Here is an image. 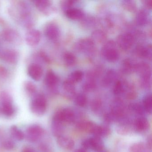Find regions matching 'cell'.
I'll return each mask as SVG.
<instances>
[{
    "label": "cell",
    "instance_id": "obj_11",
    "mask_svg": "<svg viewBox=\"0 0 152 152\" xmlns=\"http://www.w3.org/2000/svg\"><path fill=\"white\" fill-rule=\"evenodd\" d=\"M97 125L89 121H83L77 124L76 127L81 131L94 134Z\"/></svg>",
    "mask_w": 152,
    "mask_h": 152
},
{
    "label": "cell",
    "instance_id": "obj_23",
    "mask_svg": "<svg viewBox=\"0 0 152 152\" xmlns=\"http://www.w3.org/2000/svg\"><path fill=\"white\" fill-rule=\"evenodd\" d=\"M10 133L14 139L21 141L23 139L25 135L23 132L15 125H13L10 128Z\"/></svg>",
    "mask_w": 152,
    "mask_h": 152
},
{
    "label": "cell",
    "instance_id": "obj_29",
    "mask_svg": "<svg viewBox=\"0 0 152 152\" xmlns=\"http://www.w3.org/2000/svg\"><path fill=\"white\" fill-rule=\"evenodd\" d=\"M64 61L66 65L71 66L75 64L76 58L75 56L70 52H67L64 53L63 56Z\"/></svg>",
    "mask_w": 152,
    "mask_h": 152
},
{
    "label": "cell",
    "instance_id": "obj_38",
    "mask_svg": "<svg viewBox=\"0 0 152 152\" xmlns=\"http://www.w3.org/2000/svg\"><path fill=\"white\" fill-rule=\"evenodd\" d=\"M111 133L110 128L107 125L99 126V137H107Z\"/></svg>",
    "mask_w": 152,
    "mask_h": 152
},
{
    "label": "cell",
    "instance_id": "obj_5",
    "mask_svg": "<svg viewBox=\"0 0 152 152\" xmlns=\"http://www.w3.org/2000/svg\"><path fill=\"white\" fill-rule=\"evenodd\" d=\"M43 134V129L40 126L33 124L29 126L26 129V137L30 142H36L41 137Z\"/></svg>",
    "mask_w": 152,
    "mask_h": 152
},
{
    "label": "cell",
    "instance_id": "obj_7",
    "mask_svg": "<svg viewBox=\"0 0 152 152\" xmlns=\"http://www.w3.org/2000/svg\"><path fill=\"white\" fill-rule=\"evenodd\" d=\"M41 38L40 32L36 29L29 30L26 34V42L31 47H35L38 45L40 41Z\"/></svg>",
    "mask_w": 152,
    "mask_h": 152
},
{
    "label": "cell",
    "instance_id": "obj_46",
    "mask_svg": "<svg viewBox=\"0 0 152 152\" xmlns=\"http://www.w3.org/2000/svg\"><path fill=\"white\" fill-rule=\"evenodd\" d=\"M126 98L129 99H135V98L137 96V94L136 92L134 91H129L128 93H127L126 95Z\"/></svg>",
    "mask_w": 152,
    "mask_h": 152
},
{
    "label": "cell",
    "instance_id": "obj_32",
    "mask_svg": "<svg viewBox=\"0 0 152 152\" xmlns=\"http://www.w3.org/2000/svg\"><path fill=\"white\" fill-rule=\"evenodd\" d=\"M129 109L136 114L141 115L144 113L143 107L138 103H133L130 104Z\"/></svg>",
    "mask_w": 152,
    "mask_h": 152
},
{
    "label": "cell",
    "instance_id": "obj_31",
    "mask_svg": "<svg viewBox=\"0 0 152 152\" xmlns=\"http://www.w3.org/2000/svg\"><path fill=\"white\" fill-rule=\"evenodd\" d=\"M89 78V79H88L83 85V89L85 91H91L95 88L96 86V84L93 80L92 75L90 76Z\"/></svg>",
    "mask_w": 152,
    "mask_h": 152
},
{
    "label": "cell",
    "instance_id": "obj_6",
    "mask_svg": "<svg viewBox=\"0 0 152 152\" xmlns=\"http://www.w3.org/2000/svg\"><path fill=\"white\" fill-rule=\"evenodd\" d=\"M134 41V37L130 34H123L117 38V43L123 50L129 49L133 45Z\"/></svg>",
    "mask_w": 152,
    "mask_h": 152
},
{
    "label": "cell",
    "instance_id": "obj_41",
    "mask_svg": "<svg viewBox=\"0 0 152 152\" xmlns=\"http://www.w3.org/2000/svg\"><path fill=\"white\" fill-rule=\"evenodd\" d=\"M101 105H102V103L100 100L95 99L91 102V107L92 111L94 112H97L101 108Z\"/></svg>",
    "mask_w": 152,
    "mask_h": 152
},
{
    "label": "cell",
    "instance_id": "obj_14",
    "mask_svg": "<svg viewBox=\"0 0 152 152\" xmlns=\"http://www.w3.org/2000/svg\"><path fill=\"white\" fill-rule=\"evenodd\" d=\"M36 7L43 14H48L51 10V1L47 0H37L33 1Z\"/></svg>",
    "mask_w": 152,
    "mask_h": 152
},
{
    "label": "cell",
    "instance_id": "obj_35",
    "mask_svg": "<svg viewBox=\"0 0 152 152\" xmlns=\"http://www.w3.org/2000/svg\"><path fill=\"white\" fill-rule=\"evenodd\" d=\"M87 98L85 95L79 94L76 96L75 98V102L77 105L80 107L85 106L87 104Z\"/></svg>",
    "mask_w": 152,
    "mask_h": 152
},
{
    "label": "cell",
    "instance_id": "obj_44",
    "mask_svg": "<svg viewBox=\"0 0 152 152\" xmlns=\"http://www.w3.org/2000/svg\"><path fill=\"white\" fill-rule=\"evenodd\" d=\"M116 131L118 134L124 135H126L129 133V129L126 126L122 125V126H119L117 128Z\"/></svg>",
    "mask_w": 152,
    "mask_h": 152
},
{
    "label": "cell",
    "instance_id": "obj_40",
    "mask_svg": "<svg viewBox=\"0 0 152 152\" xmlns=\"http://www.w3.org/2000/svg\"><path fill=\"white\" fill-rule=\"evenodd\" d=\"M26 90L30 95L35 94L36 91L35 85L31 82H27L25 84Z\"/></svg>",
    "mask_w": 152,
    "mask_h": 152
},
{
    "label": "cell",
    "instance_id": "obj_34",
    "mask_svg": "<svg viewBox=\"0 0 152 152\" xmlns=\"http://www.w3.org/2000/svg\"><path fill=\"white\" fill-rule=\"evenodd\" d=\"M63 88L66 92L72 94L74 93L75 84L68 80H66L63 83Z\"/></svg>",
    "mask_w": 152,
    "mask_h": 152
},
{
    "label": "cell",
    "instance_id": "obj_3",
    "mask_svg": "<svg viewBox=\"0 0 152 152\" xmlns=\"http://www.w3.org/2000/svg\"><path fill=\"white\" fill-rule=\"evenodd\" d=\"M115 46V42L111 40L107 42L102 48V54L109 62H116L119 59V52Z\"/></svg>",
    "mask_w": 152,
    "mask_h": 152
},
{
    "label": "cell",
    "instance_id": "obj_2",
    "mask_svg": "<svg viewBox=\"0 0 152 152\" xmlns=\"http://www.w3.org/2000/svg\"><path fill=\"white\" fill-rule=\"evenodd\" d=\"M47 107V101L45 96L41 94L35 95L31 102L32 112L36 115H42L45 113Z\"/></svg>",
    "mask_w": 152,
    "mask_h": 152
},
{
    "label": "cell",
    "instance_id": "obj_33",
    "mask_svg": "<svg viewBox=\"0 0 152 152\" xmlns=\"http://www.w3.org/2000/svg\"><path fill=\"white\" fill-rule=\"evenodd\" d=\"M145 146L142 143H135L130 148V152H144Z\"/></svg>",
    "mask_w": 152,
    "mask_h": 152
},
{
    "label": "cell",
    "instance_id": "obj_17",
    "mask_svg": "<svg viewBox=\"0 0 152 152\" xmlns=\"http://www.w3.org/2000/svg\"><path fill=\"white\" fill-rule=\"evenodd\" d=\"M150 125L147 119L144 117L137 118L135 122V127L139 131H145L148 129Z\"/></svg>",
    "mask_w": 152,
    "mask_h": 152
},
{
    "label": "cell",
    "instance_id": "obj_1",
    "mask_svg": "<svg viewBox=\"0 0 152 152\" xmlns=\"http://www.w3.org/2000/svg\"><path fill=\"white\" fill-rule=\"evenodd\" d=\"M15 109L12 98L9 94L3 92L0 94V113L7 117H11L15 115Z\"/></svg>",
    "mask_w": 152,
    "mask_h": 152
},
{
    "label": "cell",
    "instance_id": "obj_47",
    "mask_svg": "<svg viewBox=\"0 0 152 152\" xmlns=\"http://www.w3.org/2000/svg\"><path fill=\"white\" fill-rule=\"evenodd\" d=\"M152 136L150 135V136H148L147 140V146L148 148L151 149L152 148Z\"/></svg>",
    "mask_w": 152,
    "mask_h": 152
},
{
    "label": "cell",
    "instance_id": "obj_43",
    "mask_svg": "<svg viewBox=\"0 0 152 152\" xmlns=\"http://www.w3.org/2000/svg\"><path fill=\"white\" fill-rule=\"evenodd\" d=\"M3 147L7 149H12L15 148V143L10 140H5L2 144Z\"/></svg>",
    "mask_w": 152,
    "mask_h": 152
},
{
    "label": "cell",
    "instance_id": "obj_24",
    "mask_svg": "<svg viewBox=\"0 0 152 152\" xmlns=\"http://www.w3.org/2000/svg\"><path fill=\"white\" fill-rule=\"evenodd\" d=\"M135 66L132 61L129 58L123 60L122 64V70L124 73H131L133 70H135Z\"/></svg>",
    "mask_w": 152,
    "mask_h": 152
},
{
    "label": "cell",
    "instance_id": "obj_50",
    "mask_svg": "<svg viewBox=\"0 0 152 152\" xmlns=\"http://www.w3.org/2000/svg\"><path fill=\"white\" fill-rule=\"evenodd\" d=\"M75 152H87L86 149H84L83 148H79V149H76L75 151Z\"/></svg>",
    "mask_w": 152,
    "mask_h": 152
},
{
    "label": "cell",
    "instance_id": "obj_8",
    "mask_svg": "<svg viewBox=\"0 0 152 152\" xmlns=\"http://www.w3.org/2000/svg\"><path fill=\"white\" fill-rule=\"evenodd\" d=\"M0 58L9 64H15L18 59V54L12 50H5L0 53Z\"/></svg>",
    "mask_w": 152,
    "mask_h": 152
},
{
    "label": "cell",
    "instance_id": "obj_22",
    "mask_svg": "<svg viewBox=\"0 0 152 152\" xmlns=\"http://www.w3.org/2000/svg\"><path fill=\"white\" fill-rule=\"evenodd\" d=\"M92 40L94 42L101 43L105 42L107 39L105 34L100 30H96L91 34Z\"/></svg>",
    "mask_w": 152,
    "mask_h": 152
},
{
    "label": "cell",
    "instance_id": "obj_19",
    "mask_svg": "<svg viewBox=\"0 0 152 152\" xmlns=\"http://www.w3.org/2000/svg\"><path fill=\"white\" fill-rule=\"evenodd\" d=\"M64 128L63 123L53 120L52 123V132L54 136L58 137L63 135Z\"/></svg>",
    "mask_w": 152,
    "mask_h": 152
},
{
    "label": "cell",
    "instance_id": "obj_28",
    "mask_svg": "<svg viewBox=\"0 0 152 152\" xmlns=\"http://www.w3.org/2000/svg\"><path fill=\"white\" fill-rule=\"evenodd\" d=\"M83 73L80 71H75L71 74L67 80L73 83L79 82L83 77Z\"/></svg>",
    "mask_w": 152,
    "mask_h": 152
},
{
    "label": "cell",
    "instance_id": "obj_25",
    "mask_svg": "<svg viewBox=\"0 0 152 152\" xmlns=\"http://www.w3.org/2000/svg\"><path fill=\"white\" fill-rule=\"evenodd\" d=\"M137 53L140 56L144 58H151L152 48L151 46L148 47L139 46L137 49Z\"/></svg>",
    "mask_w": 152,
    "mask_h": 152
},
{
    "label": "cell",
    "instance_id": "obj_16",
    "mask_svg": "<svg viewBox=\"0 0 152 152\" xmlns=\"http://www.w3.org/2000/svg\"><path fill=\"white\" fill-rule=\"evenodd\" d=\"M65 13L68 18L73 20H80L84 17V13L78 9L71 8L65 11Z\"/></svg>",
    "mask_w": 152,
    "mask_h": 152
},
{
    "label": "cell",
    "instance_id": "obj_27",
    "mask_svg": "<svg viewBox=\"0 0 152 152\" xmlns=\"http://www.w3.org/2000/svg\"><path fill=\"white\" fill-rule=\"evenodd\" d=\"M148 17L147 13L143 10L139 11L136 17V22L139 26L145 25L147 23Z\"/></svg>",
    "mask_w": 152,
    "mask_h": 152
},
{
    "label": "cell",
    "instance_id": "obj_49",
    "mask_svg": "<svg viewBox=\"0 0 152 152\" xmlns=\"http://www.w3.org/2000/svg\"><path fill=\"white\" fill-rule=\"evenodd\" d=\"M146 5L149 8H151L152 7V0H148L146 1H145Z\"/></svg>",
    "mask_w": 152,
    "mask_h": 152
},
{
    "label": "cell",
    "instance_id": "obj_42",
    "mask_svg": "<svg viewBox=\"0 0 152 152\" xmlns=\"http://www.w3.org/2000/svg\"><path fill=\"white\" fill-rule=\"evenodd\" d=\"M119 118L115 116V115L112 113H109L107 114L104 116L105 121L107 123H111L115 122L117 121Z\"/></svg>",
    "mask_w": 152,
    "mask_h": 152
},
{
    "label": "cell",
    "instance_id": "obj_30",
    "mask_svg": "<svg viewBox=\"0 0 152 152\" xmlns=\"http://www.w3.org/2000/svg\"><path fill=\"white\" fill-rule=\"evenodd\" d=\"M143 104L144 110L147 113H151L152 110V98L151 95H148L144 98Z\"/></svg>",
    "mask_w": 152,
    "mask_h": 152
},
{
    "label": "cell",
    "instance_id": "obj_12",
    "mask_svg": "<svg viewBox=\"0 0 152 152\" xmlns=\"http://www.w3.org/2000/svg\"><path fill=\"white\" fill-rule=\"evenodd\" d=\"M58 145L64 149L70 150L73 148L75 143L72 139L67 136L62 135L58 137Z\"/></svg>",
    "mask_w": 152,
    "mask_h": 152
},
{
    "label": "cell",
    "instance_id": "obj_45",
    "mask_svg": "<svg viewBox=\"0 0 152 152\" xmlns=\"http://www.w3.org/2000/svg\"><path fill=\"white\" fill-rule=\"evenodd\" d=\"M82 146L83 148L85 149H89L91 148V145L90 139L85 140L82 142Z\"/></svg>",
    "mask_w": 152,
    "mask_h": 152
},
{
    "label": "cell",
    "instance_id": "obj_15",
    "mask_svg": "<svg viewBox=\"0 0 152 152\" xmlns=\"http://www.w3.org/2000/svg\"><path fill=\"white\" fill-rule=\"evenodd\" d=\"M58 79L56 75L51 71H48L45 77L46 85L50 88H54L57 85Z\"/></svg>",
    "mask_w": 152,
    "mask_h": 152
},
{
    "label": "cell",
    "instance_id": "obj_18",
    "mask_svg": "<svg viewBox=\"0 0 152 152\" xmlns=\"http://www.w3.org/2000/svg\"><path fill=\"white\" fill-rule=\"evenodd\" d=\"M90 139L91 149L97 152L102 151L104 148V144L100 137L95 136Z\"/></svg>",
    "mask_w": 152,
    "mask_h": 152
},
{
    "label": "cell",
    "instance_id": "obj_4",
    "mask_svg": "<svg viewBox=\"0 0 152 152\" xmlns=\"http://www.w3.org/2000/svg\"><path fill=\"white\" fill-rule=\"evenodd\" d=\"M53 119L63 123H72L75 120V115L72 109L68 108H64L56 112Z\"/></svg>",
    "mask_w": 152,
    "mask_h": 152
},
{
    "label": "cell",
    "instance_id": "obj_36",
    "mask_svg": "<svg viewBox=\"0 0 152 152\" xmlns=\"http://www.w3.org/2000/svg\"><path fill=\"white\" fill-rule=\"evenodd\" d=\"M151 75L141 77V85L144 88L148 89L150 88L151 85Z\"/></svg>",
    "mask_w": 152,
    "mask_h": 152
},
{
    "label": "cell",
    "instance_id": "obj_9",
    "mask_svg": "<svg viewBox=\"0 0 152 152\" xmlns=\"http://www.w3.org/2000/svg\"><path fill=\"white\" fill-rule=\"evenodd\" d=\"M45 34L46 37L49 39H56L59 37L60 31L56 25L53 23H50L46 26Z\"/></svg>",
    "mask_w": 152,
    "mask_h": 152
},
{
    "label": "cell",
    "instance_id": "obj_10",
    "mask_svg": "<svg viewBox=\"0 0 152 152\" xmlns=\"http://www.w3.org/2000/svg\"><path fill=\"white\" fill-rule=\"evenodd\" d=\"M28 73L29 76L35 81L41 80L43 75L42 67L37 64H33L30 65L28 68Z\"/></svg>",
    "mask_w": 152,
    "mask_h": 152
},
{
    "label": "cell",
    "instance_id": "obj_13",
    "mask_svg": "<svg viewBox=\"0 0 152 152\" xmlns=\"http://www.w3.org/2000/svg\"><path fill=\"white\" fill-rule=\"evenodd\" d=\"M78 50L85 52H90L93 50L94 47V42L91 39H82L77 43Z\"/></svg>",
    "mask_w": 152,
    "mask_h": 152
},
{
    "label": "cell",
    "instance_id": "obj_48",
    "mask_svg": "<svg viewBox=\"0 0 152 152\" xmlns=\"http://www.w3.org/2000/svg\"><path fill=\"white\" fill-rule=\"evenodd\" d=\"M22 152H35L34 150L30 147H26L23 149Z\"/></svg>",
    "mask_w": 152,
    "mask_h": 152
},
{
    "label": "cell",
    "instance_id": "obj_37",
    "mask_svg": "<svg viewBox=\"0 0 152 152\" xmlns=\"http://www.w3.org/2000/svg\"><path fill=\"white\" fill-rule=\"evenodd\" d=\"M124 87L122 82L120 80L117 81L114 86L113 90L114 94L116 95H120L124 91Z\"/></svg>",
    "mask_w": 152,
    "mask_h": 152
},
{
    "label": "cell",
    "instance_id": "obj_20",
    "mask_svg": "<svg viewBox=\"0 0 152 152\" xmlns=\"http://www.w3.org/2000/svg\"><path fill=\"white\" fill-rule=\"evenodd\" d=\"M135 70L140 75L141 77L151 75L150 67L146 63H140L136 65Z\"/></svg>",
    "mask_w": 152,
    "mask_h": 152
},
{
    "label": "cell",
    "instance_id": "obj_39",
    "mask_svg": "<svg viewBox=\"0 0 152 152\" xmlns=\"http://www.w3.org/2000/svg\"><path fill=\"white\" fill-rule=\"evenodd\" d=\"M122 4L124 7L129 11H133L136 8V4L132 1H124Z\"/></svg>",
    "mask_w": 152,
    "mask_h": 152
},
{
    "label": "cell",
    "instance_id": "obj_21",
    "mask_svg": "<svg viewBox=\"0 0 152 152\" xmlns=\"http://www.w3.org/2000/svg\"><path fill=\"white\" fill-rule=\"evenodd\" d=\"M3 36L5 40L9 42H13L19 39L18 34L12 30H7L3 32Z\"/></svg>",
    "mask_w": 152,
    "mask_h": 152
},
{
    "label": "cell",
    "instance_id": "obj_26",
    "mask_svg": "<svg viewBox=\"0 0 152 152\" xmlns=\"http://www.w3.org/2000/svg\"><path fill=\"white\" fill-rule=\"evenodd\" d=\"M115 74L113 70H109L106 74L102 80V83L104 86L110 85L115 78Z\"/></svg>",
    "mask_w": 152,
    "mask_h": 152
}]
</instances>
